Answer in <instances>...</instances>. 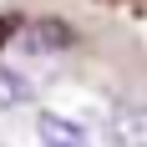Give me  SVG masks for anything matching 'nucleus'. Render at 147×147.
<instances>
[{
  "instance_id": "obj_5",
  "label": "nucleus",
  "mask_w": 147,
  "mask_h": 147,
  "mask_svg": "<svg viewBox=\"0 0 147 147\" xmlns=\"http://www.w3.org/2000/svg\"><path fill=\"white\" fill-rule=\"evenodd\" d=\"M10 36H15V15H0V46H10Z\"/></svg>"
},
{
  "instance_id": "obj_2",
  "label": "nucleus",
  "mask_w": 147,
  "mask_h": 147,
  "mask_svg": "<svg viewBox=\"0 0 147 147\" xmlns=\"http://www.w3.org/2000/svg\"><path fill=\"white\" fill-rule=\"evenodd\" d=\"M41 147H86V127L51 112V117H41Z\"/></svg>"
},
{
  "instance_id": "obj_3",
  "label": "nucleus",
  "mask_w": 147,
  "mask_h": 147,
  "mask_svg": "<svg viewBox=\"0 0 147 147\" xmlns=\"http://www.w3.org/2000/svg\"><path fill=\"white\" fill-rule=\"evenodd\" d=\"M30 51H66L71 46V26L66 20H36V26L26 30Z\"/></svg>"
},
{
  "instance_id": "obj_4",
  "label": "nucleus",
  "mask_w": 147,
  "mask_h": 147,
  "mask_svg": "<svg viewBox=\"0 0 147 147\" xmlns=\"http://www.w3.org/2000/svg\"><path fill=\"white\" fill-rule=\"evenodd\" d=\"M30 102V81L20 71H0V107H20Z\"/></svg>"
},
{
  "instance_id": "obj_1",
  "label": "nucleus",
  "mask_w": 147,
  "mask_h": 147,
  "mask_svg": "<svg viewBox=\"0 0 147 147\" xmlns=\"http://www.w3.org/2000/svg\"><path fill=\"white\" fill-rule=\"evenodd\" d=\"M107 137H112V147H147V107H142V102L117 107Z\"/></svg>"
}]
</instances>
